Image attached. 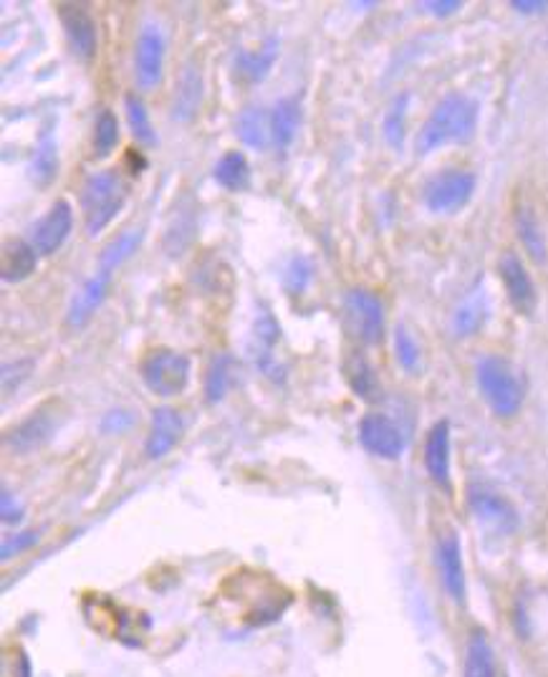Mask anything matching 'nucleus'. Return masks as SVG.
<instances>
[{
  "mask_svg": "<svg viewBox=\"0 0 548 677\" xmlns=\"http://www.w3.org/2000/svg\"><path fill=\"white\" fill-rule=\"evenodd\" d=\"M142 238H145L142 230H124V233H119L114 241H109L105 245V251L99 253L97 270H94L89 281L82 286V291L71 299L66 312V324L71 329H84V326L94 318V314L99 312V306L105 304L109 293L111 278H114L117 270L124 266V261L139 249Z\"/></svg>",
  "mask_w": 548,
  "mask_h": 677,
  "instance_id": "nucleus-1",
  "label": "nucleus"
},
{
  "mask_svg": "<svg viewBox=\"0 0 548 677\" xmlns=\"http://www.w3.org/2000/svg\"><path fill=\"white\" fill-rule=\"evenodd\" d=\"M480 107L478 101L467 94H448L438 105L433 107L430 117L419 130L415 140V153L419 157H427L448 145H463V142L473 140L475 130H478Z\"/></svg>",
  "mask_w": 548,
  "mask_h": 677,
  "instance_id": "nucleus-2",
  "label": "nucleus"
},
{
  "mask_svg": "<svg viewBox=\"0 0 548 677\" xmlns=\"http://www.w3.org/2000/svg\"><path fill=\"white\" fill-rule=\"evenodd\" d=\"M475 382H478L483 400L498 418L519 415L523 400H526V389H523V382L511 362H506L498 354L483 356L475 366Z\"/></svg>",
  "mask_w": 548,
  "mask_h": 677,
  "instance_id": "nucleus-3",
  "label": "nucleus"
},
{
  "mask_svg": "<svg viewBox=\"0 0 548 677\" xmlns=\"http://www.w3.org/2000/svg\"><path fill=\"white\" fill-rule=\"evenodd\" d=\"M126 205V185L114 170L94 172L82 188L84 230L89 238H97L114 222Z\"/></svg>",
  "mask_w": 548,
  "mask_h": 677,
  "instance_id": "nucleus-4",
  "label": "nucleus"
},
{
  "mask_svg": "<svg viewBox=\"0 0 548 677\" xmlns=\"http://www.w3.org/2000/svg\"><path fill=\"white\" fill-rule=\"evenodd\" d=\"M142 382L149 392L160 397H178L190 385V360L174 349H153L139 364Z\"/></svg>",
  "mask_w": 548,
  "mask_h": 677,
  "instance_id": "nucleus-5",
  "label": "nucleus"
},
{
  "mask_svg": "<svg viewBox=\"0 0 548 677\" xmlns=\"http://www.w3.org/2000/svg\"><path fill=\"white\" fill-rule=\"evenodd\" d=\"M344 314L349 331L362 341L364 347H375L385 337V304L375 291L352 289L344 297Z\"/></svg>",
  "mask_w": 548,
  "mask_h": 677,
  "instance_id": "nucleus-6",
  "label": "nucleus"
},
{
  "mask_svg": "<svg viewBox=\"0 0 548 677\" xmlns=\"http://www.w3.org/2000/svg\"><path fill=\"white\" fill-rule=\"evenodd\" d=\"M475 174L467 170H442L425 185L423 201L433 215H452L463 210L475 195Z\"/></svg>",
  "mask_w": 548,
  "mask_h": 677,
  "instance_id": "nucleus-7",
  "label": "nucleus"
},
{
  "mask_svg": "<svg viewBox=\"0 0 548 677\" xmlns=\"http://www.w3.org/2000/svg\"><path fill=\"white\" fill-rule=\"evenodd\" d=\"M467 504H471V511L475 519H478L486 529L498 531V533H513L519 529V511L506 496H500L498 491L490 488V485L475 483L467 491Z\"/></svg>",
  "mask_w": 548,
  "mask_h": 677,
  "instance_id": "nucleus-8",
  "label": "nucleus"
},
{
  "mask_svg": "<svg viewBox=\"0 0 548 677\" xmlns=\"http://www.w3.org/2000/svg\"><path fill=\"white\" fill-rule=\"evenodd\" d=\"M165 51L167 44L160 26H155V23L142 26L137 49H134V78H137L139 89L149 92L162 82Z\"/></svg>",
  "mask_w": 548,
  "mask_h": 677,
  "instance_id": "nucleus-9",
  "label": "nucleus"
},
{
  "mask_svg": "<svg viewBox=\"0 0 548 677\" xmlns=\"http://www.w3.org/2000/svg\"><path fill=\"white\" fill-rule=\"evenodd\" d=\"M500 281L506 286V297L511 306L521 316H534L538 306V291L534 278H531L526 263H523L513 251H508L498 261Z\"/></svg>",
  "mask_w": 548,
  "mask_h": 677,
  "instance_id": "nucleus-10",
  "label": "nucleus"
},
{
  "mask_svg": "<svg viewBox=\"0 0 548 677\" xmlns=\"http://www.w3.org/2000/svg\"><path fill=\"white\" fill-rule=\"evenodd\" d=\"M360 443L364 445V450L372 452V456L385 458V460H397L404 452V435L400 425L394 420H389L387 415H364L360 422Z\"/></svg>",
  "mask_w": 548,
  "mask_h": 677,
  "instance_id": "nucleus-11",
  "label": "nucleus"
},
{
  "mask_svg": "<svg viewBox=\"0 0 548 677\" xmlns=\"http://www.w3.org/2000/svg\"><path fill=\"white\" fill-rule=\"evenodd\" d=\"M71 228H74V210L66 201H56L31 233V245L38 256H53L69 241Z\"/></svg>",
  "mask_w": 548,
  "mask_h": 677,
  "instance_id": "nucleus-12",
  "label": "nucleus"
},
{
  "mask_svg": "<svg viewBox=\"0 0 548 677\" xmlns=\"http://www.w3.org/2000/svg\"><path fill=\"white\" fill-rule=\"evenodd\" d=\"M438 571L442 589L455 604L465 602V567L463 546L455 531H445L438 541Z\"/></svg>",
  "mask_w": 548,
  "mask_h": 677,
  "instance_id": "nucleus-13",
  "label": "nucleus"
},
{
  "mask_svg": "<svg viewBox=\"0 0 548 677\" xmlns=\"http://www.w3.org/2000/svg\"><path fill=\"white\" fill-rule=\"evenodd\" d=\"M56 427H59V422H56V415L49 408L36 410L34 415H28L21 425H15L11 433H8L5 443L13 452L28 456V452L41 450L46 443H51Z\"/></svg>",
  "mask_w": 548,
  "mask_h": 677,
  "instance_id": "nucleus-14",
  "label": "nucleus"
},
{
  "mask_svg": "<svg viewBox=\"0 0 548 677\" xmlns=\"http://www.w3.org/2000/svg\"><path fill=\"white\" fill-rule=\"evenodd\" d=\"M59 15H61L63 34H66V38H69L71 51H74L78 59H84V61L94 59V53H97L99 36H97V23H94L92 13L82 5H61Z\"/></svg>",
  "mask_w": 548,
  "mask_h": 677,
  "instance_id": "nucleus-15",
  "label": "nucleus"
},
{
  "mask_svg": "<svg viewBox=\"0 0 548 677\" xmlns=\"http://www.w3.org/2000/svg\"><path fill=\"white\" fill-rule=\"evenodd\" d=\"M185 433V418L174 408H157L153 412V430H149L145 452L149 460H160L180 443Z\"/></svg>",
  "mask_w": 548,
  "mask_h": 677,
  "instance_id": "nucleus-16",
  "label": "nucleus"
},
{
  "mask_svg": "<svg viewBox=\"0 0 548 677\" xmlns=\"http://www.w3.org/2000/svg\"><path fill=\"white\" fill-rule=\"evenodd\" d=\"M278 341H281V326H278L276 318L271 314H260L256 318V324H253V360H256L258 370L268 374L271 379H281L283 377V370L278 366V360H276V347Z\"/></svg>",
  "mask_w": 548,
  "mask_h": 677,
  "instance_id": "nucleus-17",
  "label": "nucleus"
},
{
  "mask_svg": "<svg viewBox=\"0 0 548 677\" xmlns=\"http://www.w3.org/2000/svg\"><path fill=\"white\" fill-rule=\"evenodd\" d=\"M203 101V74L195 63H185V69L180 71L178 84H174V97H172V119L180 124L193 122L200 111Z\"/></svg>",
  "mask_w": 548,
  "mask_h": 677,
  "instance_id": "nucleus-18",
  "label": "nucleus"
},
{
  "mask_svg": "<svg viewBox=\"0 0 548 677\" xmlns=\"http://www.w3.org/2000/svg\"><path fill=\"white\" fill-rule=\"evenodd\" d=\"M425 468L433 483L440 488H450V422H435L425 440Z\"/></svg>",
  "mask_w": 548,
  "mask_h": 677,
  "instance_id": "nucleus-19",
  "label": "nucleus"
},
{
  "mask_svg": "<svg viewBox=\"0 0 548 677\" xmlns=\"http://www.w3.org/2000/svg\"><path fill=\"white\" fill-rule=\"evenodd\" d=\"M278 59V38H266V44L256 51L241 49L235 53V74L248 84H260L271 74Z\"/></svg>",
  "mask_w": 548,
  "mask_h": 677,
  "instance_id": "nucleus-20",
  "label": "nucleus"
},
{
  "mask_svg": "<svg viewBox=\"0 0 548 677\" xmlns=\"http://www.w3.org/2000/svg\"><path fill=\"white\" fill-rule=\"evenodd\" d=\"M301 126V101L296 97H283L276 101L271 111V137L278 149H289L296 140Z\"/></svg>",
  "mask_w": 548,
  "mask_h": 677,
  "instance_id": "nucleus-21",
  "label": "nucleus"
},
{
  "mask_svg": "<svg viewBox=\"0 0 548 677\" xmlns=\"http://www.w3.org/2000/svg\"><path fill=\"white\" fill-rule=\"evenodd\" d=\"M38 266V251L28 241H8L3 245V281L21 283Z\"/></svg>",
  "mask_w": 548,
  "mask_h": 677,
  "instance_id": "nucleus-22",
  "label": "nucleus"
},
{
  "mask_svg": "<svg viewBox=\"0 0 548 677\" xmlns=\"http://www.w3.org/2000/svg\"><path fill=\"white\" fill-rule=\"evenodd\" d=\"M235 132L245 147L266 149L271 142V114L260 107H245L235 119Z\"/></svg>",
  "mask_w": 548,
  "mask_h": 677,
  "instance_id": "nucleus-23",
  "label": "nucleus"
},
{
  "mask_svg": "<svg viewBox=\"0 0 548 677\" xmlns=\"http://www.w3.org/2000/svg\"><path fill=\"white\" fill-rule=\"evenodd\" d=\"M28 172H31V180H34L38 188L51 185V182L56 180V174H59V147H56L51 126H46V130L41 132V137H38V145L34 149V157H31Z\"/></svg>",
  "mask_w": 548,
  "mask_h": 677,
  "instance_id": "nucleus-24",
  "label": "nucleus"
},
{
  "mask_svg": "<svg viewBox=\"0 0 548 677\" xmlns=\"http://www.w3.org/2000/svg\"><path fill=\"white\" fill-rule=\"evenodd\" d=\"M218 185L228 193H243L251 185V165L248 157L238 149H230V153L222 155L216 165V172H212Z\"/></svg>",
  "mask_w": 548,
  "mask_h": 677,
  "instance_id": "nucleus-25",
  "label": "nucleus"
},
{
  "mask_svg": "<svg viewBox=\"0 0 548 677\" xmlns=\"http://www.w3.org/2000/svg\"><path fill=\"white\" fill-rule=\"evenodd\" d=\"M465 677H498L496 652L486 632H473L467 640Z\"/></svg>",
  "mask_w": 548,
  "mask_h": 677,
  "instance_id": "nucleus-26",
  "label": "nucleus"
},
{
  "mask_svg": "<svg viewBox=\"0 0 548 677\" xmlns=\"http://www.w3.org/2000/svg\"><path fill=\"white\" fill-rule=\"evenodd\" d=\"M515 230H519V238H521L523 249L528 251V256L536 263H546V241H544L541 226H538L534 210L526 208V205L515 213Z\"/></svg>",
  "mask_w": 548,
  "mask_h": 677,
  "instance_id": "nucleus-27",
  "label": "nucleus"
},
{
  "mask_svg": "<svg viewBox=\"0 0 548 677\" xmlns=\"http://www.w3.org/2000/svg\"><path fill=\"white\" fill-rule=\"evenodd\" d=\"M124 111H126V122H130V130L134 134V140L142 142V145H147V147L157 145L153 119H149V111L145 107V101H142L137 94H126Z\"/></svg>",
  "mask_w": 548,
  "mask_h": 677,
  "instance_id": "nucleus-28",
  "label": "nucleus"
},
{
  "mask_svg": "<svg viewBox=\"0 0 548 677\" xmlns=\"http://www.w3.org/2000/svg\"><path fill=\"white\" fill-rule=\"evenodd\" d=\"M486 318H488L486 299H483V293H473L471 299H465L463 304H460L452 326H455V334H460V337H471V334H475L483 324H486Z\"/></svg>",
  "mask_w": 548,
  "mask_h": 677,
  "instance_id": "nucleus-29",
  "label": "nucleus"
},
{
  "mask_svg": "<svg viewBox=\"0 0 548 677\" xmlns=\"http://www.w3.org/2000/svg\"><path fill=\"white\" fill-rule=\"evenodd\" d=\"M346 377H349V385H352L356 395L364 397V400H377V389H379L377 387V374L362 354H356V356H352V360H349Z\"/></svg>",
  "mask_w": 548,
  "mask_h": 677,
  "instance_id": "nucleus-30",
  "label": "nucleus"
},
{
  "mask_svg": "<svg viewBox=\"0 0 548 677\" xmlns=\"http://www.w3.org/2000/svg\"><path fill=\"white\" fill-rule=\"evenodd\" d=\"M119 145V122L114 111H99L97 124H94V155L109 157Z\"/></svg>",
  "mask_w": 548,
  "mask_h": 677,
  "instance_id": "nucleus-31",
  "label": "nucleus"
},
{
  "mask_svg": "<svg viewBox=\"0 0 548 677\" xmlns=\"http://www.w3.org/2000/svg\"><path fill=\"white\" fill-rule=\"evenodd\" d=\"M314 274L316 268L312 258L293 256L283 270V289L293 293V297H299V293H304L314 283Z\"/></svg>",
  "mask_w": 548,
  "mask_h": 677,
  "instance_id": "nucleus-32",
  "label": "nucleus"
},
{
  "mask_svg": "<svg viewBox=\"0 0 548 677\" xmlns=\"http://www.w3.org/2000/svg\"><path fill=\"white\" fill-rule=\"evenodd\" d=\"M394 354L404 372H415L419 362H423V352H419L417 339L412 337V331L404 324H397L394 329Z\"/></svg>",
  "mask_w": 548,
  "mask_h": 677,
  "instance_id": "nucleus-33",
  "label": "nucleus"
},
{
  "mask_svg": "<svg viewBox=\"0 0 548 677\" xmlns=\"http://www.w3.org/2000/svg\"><path fill=\"white\" fill-rule=\"evenodd\" d=\"M230 366H233V362H230L228 354H220L212 360L208 377H205V395H208L210 402H220L226 397L230 387Z\"/></svg>",
  "mask_w": 548,
  "mask_h": 677,
  "instance_id": "nucleus-34",
  "label": "nucleus"
},
{
  "mask_svg": "<svg viewBox=\"0 0 548 677\" xmlns=\"http://www.w3.org/2000/svg\"><path fill=\"white\" fill-rule=\"evenodd\" d=\"M404 109H407V97H400V99H394V105L389 107L387 117H385V137L394 149L402 147Z\"/></svg>",
  "mask_w": 548,
  "mask_h": 677,
  "instance_id": "nucleus-35",
  "label": "nucleus"
},
{
  "mask_svg": "<svg viewBox=\"0 0 548 677\" xmlns=\"http://www.w3.org/2000/svg\"><path fill=\"white\" fill-rule=\"evenodd\" d=\"M38 544V531H21L15 536L3 539V561H11L13 556L28 552L31 546Z\"/></svg>",
  "mask_w": 548,
  "mask_h": 677,
  "instance_id": "nucleus-36",
  "label": "nucleus"
},
{
  "mask_svg": "<svg viewBox=\"0 0 548 677\" xmlns=\"http://www.w3.org/2000/svg\"><path fill=\"white\" fill-rule=\"evenodd\" d=\"M419 5H423L425 11H430L435 19H450V15L463 11V0H425V3Z\"/></svg>",
  "mask_w": 548,
  "mask_h": 677,
  "instance_id": "nucleus-37",
  "label": "nucleus"
},
{
  "mask_svg": "<svg viewBox=\"0 0 548 677\" xmlns=\"http://www.w3.org/2000/svg\"><path fill=\"white\" fill-rule=\"evenodd\" d=\"M0 504H3V521L5 523L23 521V516H26V508H23L21 500L15 498L11 491H3V500H0Z\"/></svg>",
  "mask_w": 548,
  "mask_h": 677,
  "instance_id": "nucleus-38",
  "label": "nucleus"
},
{
  "mask_svg": "<svg viewBox=\"0 0 548 677\" xmlns=\"http://www.w3.org/2000/svg\"><path fill=\"white\" fill-rule=\"evenodd\" d=\"M511 8L523 15H544L548 11V0H513Z\"/></svg>",
  "mask_w": 548,
  "mask_h": 677,
  "instance_id": "nucleus-39",
  "label": "nucleus"
}]
</instances>
